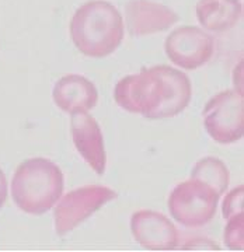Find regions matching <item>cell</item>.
<instances>
[{
	"instance_id": "8fae6325",
	"label": "cell",
	"mask_w": 244,
	"mask_h": 252,
	"mask_svg": "<svg viewBox=\"0 0 244 252\" xmlns=\"http://www.w3.org/2000/svg\"><path fill=\"white\" fill-rule=\"evenodd\" d=\"M52 97L58 108L73 115L94 108L99 93L89 79L79 74H68L55 84Z\"/></svg>"
},
{
	"instance_id": "277c9868",
	"label": "cell",
	"mask_w": 244,
	"mask_h": 252,
	"mask_svg": "<svg viewBox=\"0 0 244 252\" xmlns=\"http://www.w3.org/2000/svg\"><path fill=\"white\" fill-rule=\"evenodd\" d=\"M219 199L213 189L191 178L173 189L169 198V210L177 223L197 228L208 224L215 217Z\"/></svg>"
},
{
	"instance_id": "ba28073f",
	"label": "cell",
	"mask_w": 244,
	"mask_h": 252,
	"mask_svg": "<svg viewBox=\"0 0 244 252\" xmlns=\"http://www.w3.org/2000/svg\"><path fill=\"white\" fill-rule=\"evenodd\" d=\"M131 231L146 250L172 251L178 247V231L167 217L153 210H139L131 217Z\"/></svg>"
},
{
	"instance_id": "30bf717a",
	"label": "cell",
	"mask_w": 244,
	"mask_h": 252,
	"mask_svg": "<svg viewBox=\"0 0 244 252\" xmlns=\"http://www.w3.org/2000/svg\"><path fill=\"white\" fill-rule=\"evenodd\" d=\"M73 143L77 152L90 165L97 175L105 172L107 156L104 149V139L99 124L87 112L73 114L70 119Z\"/></svg>"
},
{
	"instance_id": "7c38bea8",
	"label": "cell",
	"mask_w": 244,
	"mask_h": 252,
	"mask_svg": "<svg viewBox=\"0 0 244 252\" xmlns=\"http://www.w3.org/2000/svg\"><path fill=\"white\" fill-rule=\"evenodd\" d=\"M243 16L240 0H199L197 18L199 24L212 32H225L233 28Z\"/></svg>"
},
{
	"instance_id": "5b68a950",
	"label": "cell",
	"mask_w": 244,
	"mask_h": 252,
	"mask_svg": "<svg viewBox=\"0 0 244 252\" xmlns=\"http://www.w3.org/2000/svg\"><path fill=\"white\" fill-rule=\"evenodd\" d=\"M204 126L208 135L220 144H232L244 135L243 93L226 90L219 93L204 108Z\"/></svg>"
},
{
	"instance_id": "2e32d148",
	"label": "cell",
	"mask_w": 244,
	"mask_h": 252,
	"mask_svg": "<svg viewBox=\"0 0 244 252\" xmlns=\"http://www.w3.org/2000/svg\"><path fill=\"white\" fill-rule=\"evenodd\" d=\"M6 199H7V180L4 172L0 168V209L6 203Z\"/></svg>"
},
{
	"instance_id": "52a82bcc",
	"label": "cell",
	"mask_w": 244,
	"mask_h": 252,
	"mask_svg": "<svg viewBox=\"0 0 244 252\" xmlns=\"http://www.w3.org/2000/svg\"><path fill=\"white\" fill-rule=\"evenodd\" d=\"M164 51L175 66L194 70L207 64L215 51L213 36L192 26L175 28L166 38Z\"/></svg>"
},
{
	"instance_id": "9c48e42d",
	"label": "cell",
	"mask_w": 244,
	"mask_h": 252,
	"mask_svg": "<svg viewBox=\"0 0 244 252\" xmlns=\"http://www.w3.org/2000/svg\"><path fill=\"white\" fill-rule=\"evenodd\" d=\"M177 21V13L150 0H131L125 6L127 30L132 36L162 32L174 26Z\"/></svg>"
},
{
	"instance_id": "3957f363",
	"label": "cell",
	"mask_w": 244,
	"mask_h": 252,
	"mask_svg": "<svg viewBox=\"0 0 244 252\" xmlns=\"http://www.w3.org/2000/svg\"><path fill=\"white\" fill-rule=\"evenodd\" d=\"M64 187L61 168L51 160L36 157L17 167L11 180V196L21 212L41 216L56 205Z\"/></svg>"
},
{
	"instance_id": "7a4b0ae2",
	"label": "cell",
	"mask_w": 244,
	"mask_h": 252,
	"mask_svg": "<svg viewBox=\"0 0 244 252\" xmlns=\"http://www.w3.org/2000/svg\"><path fill=\"white\" fill-rule=\"evenodd\" d=\"M124 20L107 0H91L81 4L70 21L73 44L90 58H105L117 51L124 39Z\"/></svg>"
},
{
	"instance_id": "5bb4252c",
	"label": "cell",
	"mask_w": 244,
	"mask_h": 252,
	"mask_svg": "<svg viewBox=\"0 0 244 252\" xmlns=\"http://www.w3.org/2000/svg\"><path fill=\"white\" fill-rule=\"evenodd\" d=\"M244 230V216L243 213L237 216L230 217L227 220V225L225 228V244L229 250L242 251L244 248L243 231Z\"/></svg>"
},
{
	"instance_id": "9a60e30c",
	"label": "cell",
	"mask_w": 244,
	"mask_h": 252,
	"mask_svg": "<svg viewBox=\"0 0 244 252\" xmlns=\"http://www.w3.org/2000/svg\"><path fill=\"white\" fill-rule=\"evenodd\" d=\"M244 202V187L235 188L225 199L223 202V217L229 220L230 217L237 216L243 213Z\"/></svg>"
},
{
	"instance_id": "4fadbf2b",
	"label": "cell",
	"mask_w": 244,
	"mask_h": 252,
	"mask_svg": "<svg viewBox=\"0 0 244 252\" xmlns=\"http://www.w3.org/2000/svg\"><path fill=\"white\" fill-rule=\"evenodd\" d=\"M191 178L213 189L217 196L220 198L229 187L230 175L227 167L222 160L216 157H205L197 162V165L191 172Z\"/></svg>"
},
{
	"instance_id": "8992f818",
	"label": "cell",
	"mask_w": 244,
	"mask_h": 252,
	"mask_svg": "<svg viewBox=\"0 0 244 252\" xmlns=\"http://www.w3.org/2000/svg\"><path fill=\"white\" fill-rule=\"evenodd\" d=\"M117 192L107 187H83L61 196L55 207V230L58 235H65L74 230L100 207L117 198Z\"/></svg>"
},
{
	"instance_id": "6da1fadb",
	"label": "cell",
	"mask_w": 244,
	"mask_h": 252,
	"mask_svg": "<svg viewBox=\"0 0 244 252\" xmlns=\"http://www.w3.org/2000/svg\"><path fill=\"white\" fill-rule=\"evenodd\" d=\"M191 97L188 76L166 64L127 76L114 90V99L121 108L150 121L178 115L188 107Z\"/></svg>"
}]
</instances>
